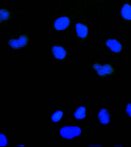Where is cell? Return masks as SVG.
I'll list each match as a JSON object with an SVG mask.
<instances>
[{"label":"cell","instance_id":"obj_1","mask_svg":"<svg viewBox=\"0 0 131 147\" xmlns=\"http://www.w3.org/2000/svg\"><path fill=\"white\" fill-rule=\"evenodd\" d=\"M81 133V129L77 126H66L60 130L61 136L66 139L73 138L80 135Z\"/></svg>","mask_w":131,"mask_h":147},{"label":"cell","instance_id":"obj_2","mask_svg":"<svg viewBox=\"0 0 131 147\" xmlns=\"http://www.w3.org/2000/svg\"><path fill=\"white\" fill-rule=\"evenodd\" d=\"M93 67L96 70L99 75L101 76H104L111 74L113 71L112 67L109 64L101 65L99 64H95Z\"/></svg>","mask_w":131,"mask_h":147},{"label":"cell","instance_id":"obj_3","mask_svg":"<svg viewBox=\"0 0 131 147\" xmlns=\"http://www.w3.org/2000/svg\"><path fill=\"white\" fill-rule=\"evenodd\" d=\"M70 24V20L67 17H63L57 18L54 23V26L57 30L66 29Z\"/></svg>","mask_w":131,"mask_h":147},{"label":"cell","instance_id":"obj_4","mask_svg":"<svg viewBox=\"0 0 131 147\" xmlns=\"http://www.w3.org/2000/svg\"><path fill=\"white\" fill-rule=\"evenodd\" d=\"M106 45L113 52L118 53L122 50V45L118 41L114 39H109L107 40Z\"/></svg>","mask_w":131,"mask_h":147},{"label":"cell","instance_id":"obj_5","mask_svg":"<svg viewBox=\"0 0 131 147\" xmlns=\"http://www.w3.org/2000/svg\"><path fill=\"white\" fill-rule=\"evenodd\" d=\"M52 52L56 58L63 59L66 56V51L63 47L60 46H54L52 48Z\"/></svg>","mask_w":131,"mask_h":147},{"label":"cell","instance_id":"obj_6","mask_svg":"<svg viewBox=\"0 0 131 147\" xmlns=\"http://www.w3.org/2000/svg\"><path fill=\"white\" fill-rule=\"evenodd\" d=\"M76 28L77 35L79 37L84 38L87 36L88 32L87 26L80 23H78L76 25Z\"/></svg>","mask_w":131,"mask_h":147},{"label":"cell","instance_id":"obj_7","mask_svg":"<svg viewBox=\"0 0 131 147\" xmlns=\"http://www.w3.org/2000/svg\"><path fill=\"white\" fill-rule=\"evenodd\" d=\"M98 117L101 123L104 125L108 124L110 121V115L106 109L101 110L99 113Z\"/></svg>","mask_w":131,"mask_h":147},{"label":"cell","instance_id":"obj_8","mask_svg":"<svg viewBox=\"0 0 131 147\" xmlns=\"http://www.w3.org/2000/svg\"><path fill=\"white\" fill-rule=\"evenodd\" d=\"M122 17L127 20H131V6L125 4L123 6L121 10Z\"/></svg>","mask_w":131,"mask_h":147},{"label":"cell","instance_id":"obj_9","mask_svg":"<svg viewBox=\"0 0 131 147\" xmlns=\"http://www.w3.org/2000/svg\"><path fill=\"white\" fill-rule=\"evenodd\" d=\"M9 144V134L0 131V146H8Z\"/></svg>","mask_w":131,"mask_h":147},{"label":"cell","instance_id":"obj_10","mask_svg":"<svg viewBox=\"0 0 131 147\" xmlns=\"http://www.w3.org/2000/svg\"><path fill=\"white\" fill-rule=\"evenodd\" d=\"M74 117L78 119H83L86 117V109L83 107H80L74 113Z\"/></svg>","mask_w":131,"mask_h":147},{"label":"cell","instance_id":"obj_11","mask_svg":"<svg viewBox=\"0 0 131 147\" xmlns=\"http://www.w3.org/2000/svg\"><path fill=\"white\" fill-rule=\"evenodd\" d=\"M63 115V113L61 111L55 112L51 117V119L54 122H57L60 120Z\"/></svg>","mask_w":131,"mask_h":147},{"label":"cell","instance_id":"obj_12","mask_svg":"<svg viewBox=\"0 0 131 147\" xmlns=\"http://www.w3.org/2000/svg\"><path fill=\"white\" fill-rule=\"evenodd\" d=\"M126 111L129 115L131 117V104L128 105L126 107Z\"/></svg>","mask_w":131,"mask_h":147}]
</instances>
